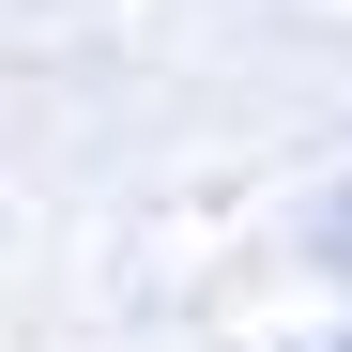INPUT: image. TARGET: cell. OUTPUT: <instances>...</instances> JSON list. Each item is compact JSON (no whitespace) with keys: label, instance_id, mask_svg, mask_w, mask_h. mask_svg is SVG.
I'll list each match as a JSON object with an SVG mask.
<instances>
[]
</instances>
